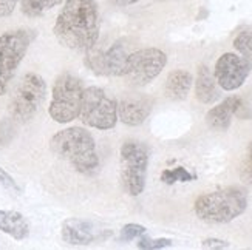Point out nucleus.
<instances>
[{"mask_svg": "<svg viewBox=\"0 0 252 250\" xmlns=\"http://www.w3.org/2000/svg\"><path fill=\"white\" fill-rule=\"evenodd\" d=\"M242 107H243V102L240 97L237 96L227 97L221 104H218L217 107L211 108V110L206 113V124L212 130H217V132H226V130L231 127L232 116L237 114Z\"/></svg>", "mask_w": 252, "mask_h": 250, "instance_id": "4468645a", "label": "nucleus"}, {"mask_svg": "<svg viewBox=\"0 0 252 250\" xmlns=\"http://www.w3.org/2000/svg\"><path fill=\"white\" fill-rule=\"evenodd\" d=\"M50 148L59 159L68 162L82 175L92 176L99 168L96 142L90 132L82 127L61 130L50 139Z\"/></svg>", "mask_w": 252, "mask_h": 250, "instance_id": "f03ea898", "label": "nucleus"}, {"mask_svg": "<svg viewBox=\"0 0 252 250\" xmlns=\"http://www.w3.org/2000/svg\"><path fill=\"white\" fill-rule=\"evenodd\" d=\"M110 235V230L102 229L93 221L81 218H68L62 224V240L70 246H89L102 241Z\"/></svg>", "mask_w": 252, "mask_h": 250, "instance_id": "f8f14e48", "label": "nucleus"}, {"mask_svg": "<svg viewBox=\"0 0 252 250\" xmlns=\"http://www.w3.org/2000/svg\"><path fill=\"white\" fill-rule=\"evenodd\" d=\"M17 2L19 0H0V19L13 14Z\"/></svg>", "mask_w": 252, "mask_h": 250, "instance_id": "a878e982", "label": "nucleus"}, {"mask_svg": "<svg viewBox=\"0 0 252 250\" xmlns=\"http://www.w3.org/2000/svg\"><path fill=\"white\" fill-rule=\"evenodd\" d=\"M0 232L22 241L30 235V224L22 213L14 210H0Z\"/></svg>", "mask_w": 252, "mask_h": 250, "instance_id": "dca6fc26", "label": "nucleus"}, {"mask_svg": "<svg viewBox=\"0 0 252 250\" xmlns=\"http://www.w3.org/2000/svg\"><path fill=\"white\" fill-rule=\"evenodd\" d=\"M47 96V83L37 73H27L20 78L8 104L9 117L17 124L30 122L39 111Z\"/></svg>", "mask_w": 252, "mask_h": 250, "instance_id": "20e7f679", "label": "nucleus"}, {"mask_svg": "<svg viewBox=\"0 0 252 250\" xmlns=\"http://www.w3.org/2000/svg\"><path fill=\"white\" fill-rule=\"evenodd\" d=\"M127 51L123 42H115L107 51L94 50L92 47L87 50L85 65L92 71L104 76H123L126 62H127Z\"/></svg>", "mask_w": 252, "mask_h": 250, "instance_id": "9d476101", "label": "nucleus"}, {"mask_svg": "<svg viewBox=\"0 0 252 250\" xmlns=\"http://www.w3.org/2000/svg\"><path fill=\"white\" fill-rule=\"evenodd\" d=\"M193 179V175L189 173L184 167H177V168H167L162 171L161 181L164 184H175V182H189Z\"/></svg>", "mask_w": 252, "mask_h": 250, "instance_id": "aec40b11", "label": "nucleus"}, {"mask_svg": "<svg viewBox=\"0 0 252 250\" xmlns=\"http://www.w3.org/2000/svg\"><path fill=\"white\" fill-rule=\"evenodd\" d=\"M32 39L34 32L30 29H13L0 36V96L6 94L8 85L24 60Z\"/></svg>", "mask_w": 252, "mask_h": 250, "instance_id": "0eeeda50", "label": "nucleus"}, {"mask_svg": "<svg viewBox=\"0 0 252 250\" xmlns=\"http://www.w3.org/2000/svg\"><path fill=\"white\" fill-rule=\"evenodd\" d=\"M110 2L116 6H128V5H133V3L139 2V0H110Z\"/></svg>", "mask_w": 252, "mask_h": 250, "instance_id": "bb28decb", "label": "nucleus"}, {"mask_svg": "<svg viewBox=\"0 0 252 250\" xmlns=\"http://www.w3.org/2000/svg\"><path fill=\"white\" fill-rule=\"evenodd\" d=\"M149 167V150L144 144L127 140L119 153V176L123 189L130 196H139L144 192Z\"/></svg>", "mask_w": 252, "mask_h": 250, "instance_id": "423d86ee", "label": "nucleus"}, {"mask_svg": "<svg viewBox=\"0 0 252 250\" xmlns=\"http://www.w3.org/2000/svg\"><path fill=\"white\" fill-rule=\"evenodd\" d=\"M63 0H20V9L27 17H40Z\"/></svg>", "mask_w": 252, "mask_h": 250, "instance_id": "a211bd4d", "label": "nucleus"}, {"mask_svg": "<svg viewBox=\"0 0 252 250\" xmlns=\"http://www.w3.org/2000/svg\"><path fill=\"white\" fill-rule=\"evenodd\" d=\"M172 241L167 238H159V240H152V238L142 235L138 238V247L139 249H146V250H155V249H166L170 247Z\"/></svg>", "mask_w": 252, "mask_h": 250, "instance_id": "5701e85b", "label": "nucleus"}, {"mask_svg": "<svg viewBox=\"0 0 252 250\" xmlns=\"http://www.w3.org/2000/svg\"><path fill=\"white\" fill-rule=\"evenodd\" d=\"M81 121L92 128L112 130L118 124V102L99 86L84 90Z\"/></svg>", "mask_w": 252, "mask_h": 250, "instance_id": "6e6552de", "label": "nucleus"}, {"mask_svg": "<svg viewBox=\"0 0 252 250\" xmlns=\"http://www.w3.org/2000/svg\"><path fill=\"white\" fill-rule=\"evenodd\" d=\"M167 63L166 53L158 48H142L127 56L123 78L133 86H144L157 79Z\"/></svg>", "mask_w": 252, "mask_h": 250, "instance_id": "1a4fd4ad", "label": "nucleus"}, {"mask_svg": "<svg viewBox=\"0 0 252 250\" xmlns=\"http://www.w3.org/2000/svg\"><path fill=\"white\" fill-rule=\"evenodd\" d=\"M153 107V101L147 96L130 94L118 104V119L128 127H138L146 122Z\"/></svg>", "mask_w": 252, "mask_h": 250, "instance_id": "ddd939ff", "label": "nucleus"}, {"mask_svg": "<svg viewBox=\"0 0 252 250\" xmlns=\"http://www.w3.org/2000/svg\"><path fill=\"white\" fill-rule=\"evenodd\" d=\"M248 209V193L240 187H224L203 193L193 204L195 215L201 221L214 224L231 222Z\"/></svg>", "mask_w": 252, "mask_h": 250, "instance_id": "7ed1b4c3", "label": "nucleus"}, {"mask_svg": "<svg viewBox=\"0 0 252 250\" xmlns=\"http://www.w3.org/2000/svg\"><path fill=\"white\" fill-rule=\"evenodd\" d=\"M195 96L201 104H212L218 97L217 81L206 65H201L198 68V74H196L195 81Z\"/></svg>", "mask_w": 252, "mask_h": 250, "instance_id": "f3484780", "label": "nucleus"}, {"mask_svg": "<svg viewBox=\"0 0 252 250\" xmlns=\"http://www.w3.org/2000/svg\"><path fill=\"white\" fill-rule=\"evenodd\" d=\"M0 184L6 189V190H9V192H13V193H16V194H19L20 193V187L17 186V182L14 181V178L9 175L8 171H5L2 167H0Z\"/></svg>", "mask_w": 252, "mask_h": 250, "instance_id": "b1692460", "label": "nucleus"}, {"mask_svg": "<svg viewBox=\"0 0 252 250\" xmlns=\"http://www.w3.org/2000/svg\"><path fill=\"white\" fill-rule=\"evenodd\" d=\"M234 48L238 51L240 56L248 63L249 70L252 71V32L242 31L234 39Z\"/></svg>", "mask_w": 252, "mask_h": 250, "instance_id": "6ab92c4d", "label": "nucleus"}, {"mask_svg": "<svg viewBox=\"0 0 252 250\" xmlns=\"http://www.w3.org/2000/svg\"><path fill=\"white\" fill-rule=\"evenodd\" d=\"M53 32L62 47L87 51L99 39V13L96 0H65Z\"/></svg>", "mask_w": 252, "mask_h": 250, "instance_id": "f257e3e1", "label": "nucleus"}, {"mask_svg": "<svg viewBox=\"0 0 252 250\" xmlns=\"http://www.w3.org/2000/svg\"><path fill=\"white\" fill-rule=\"evenodd\" d=\"M193 83V76L186 70L172 71L164 85V93L170 101H184Z\"/></svg>", "mask_w": 252, "mask_h": 250, "instance_id": "2eb2a0df", "label": "nucleus"}, {"mask_svg": "<svg viewBox=\"0 0 252 250\" xmlns=\"http://www.w3.org/2000/svg\"><path fill=\"white\" fill-rule=\"evenodd\" d=\"M249 71L248 63L242 56L235 53H224L215 63L214 78L224 91H235L246 82Z\"/></svg>", "mask_w": 252, "mask_h": 250, "instance_id": "9b49d317", "label": "nucleus"}, {"mask_svg": "<svg viewBox=\"0 0 252 250\" xmlns=\"http://www.w3.org/2000/svg\"><path fill=\"white\" fill-rule=\"evenodd\" d=\"M240 179L245 184L252 186V142H249L246 148V155L242 162V167H240Z\"/></svg>", "mask_w": 252, "mask_h": 250, "instance_id": "4be33fe9", "label": "nucleus"}, {"mask_svg": "<svg viewBox=\"0 0 252 250\" xmlns=\"http://www.w3.org/2000/svg\"><path fill=\"white\" fill-rule=\"evenodd\" d=\"M201 247L203 249H229L231 247V244H229L227 241H223V240H218V238H207V240H204L201 243Z\"/></svg>", "mask_w": 252, "mask_h": 250, "instance_id": "393cba45", "label": "nucleus"}, {"mask_svg": "<svg viewBox=\"0 0 252 250\" xmlns=\"http://www.w3.org/2000/svg\"><path fill=\"white\" fill-rule=\"evenodd\" d=\"M82 81L71 73H62L53 83L51 102L48 114L58 124H68L81 114L82 97H84Z\"/></svg>", "mask_w": 252, "mask_h": 250, "instance_id": "39448f33", "label": "nucleus"}, {"mask_svg": "<svg viewBox=\"0 0 252 250\" xmlns=\"http://www.w3.org/2000/svg\"><path fill=\"white\" fill-rule=\"evenodd\" d=\"M142 235H146V227H142L139 224H126L121 229V232H119V241L128 243Z\"/></svg>", "mask_w": 252, "mask_h": 250, "instance_id": "412c9836", "label": "nucleus"}]
</instances>
